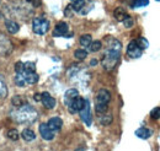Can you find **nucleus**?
Instances as JSON below:
<instances>
[{"label": "nucleus", "mask_w": 160, "mask_h": 151, "mask_svg": "<svg viewBox=\"0 0 160 151\" xmlns=\"http://www.w3.org/2000/svg\"><path fill=\"white\" fill-rule=\"evenodd\" d=\"M150 117H152L153 119H159L160 118V108L159 107L154 108V110L150 112Z\"/></svg>", "instance_id": "nucleus-28"}, {"label": "nucleus", "mask_w": 160, "mask_h": 151, "mask_svg": "<svg viewBox=\"0 0 160 151\" xmlns=\"http://www.w3.org/2000/svg\"><path fill=\"white\" fill-rule=\"evenodd\" d=\"M21 135H22V139L25 141H32V140L36 139V134H35V132H32L31 129H25Z\"/></svg>", "instance_id": "nucleus-16"}, {"label": "nucleus", "mask_w": 160, "mask_h": 151, "mask_svg": "<svg viewBox=\"0 0 160 151\" xmlns=\"http://www.w3.org/2000/svg\"><path fill=\"white\" fill-rule=\"evenodd\" d=\"M157 1H160V0H157Z\"/></svg>", "instance_id": "nucleus-34"}, {"label": "nucleus", "mask_w": 160, "mask_h": 151, "mask_svg": "<svg viewBox=\"0 0 160 151\" xmlns=\"http://www.w3.org/2000/svg\"><path fill=\"white\" fill-rule=\"evenodd\" d=\"M36 65L35 63L27 61V63H22L18 61L15 64V84L20 87L27 86V85H35L38 81V75L36 74Z\"/></svg>", "instance_id": "nucleus-1"}, {"label": "nucleus", "mask_w": 160, "mask_h": 151, "mask_svg": "<svg viewBox=\"0 0 160 151\" xmlns=\"http://www.w3.org/2000/svg\"><path fill=\"white\" fill-rule=\"evenodd\" d=\"M11 103H12V106H14V107H19V106H21V105L26 103V101L23 100V97H22V96H15V97H12Z\"/></svg>", "instance_id": "nucleus-22"}, {"label": "nucleus", "mask_w": 160, "mask_h": 151, "mask_svg": "<svg viewBox=\"0 0 160 151\" xmlns=\"http://www.w3.org/2000/svg\"><path fill=\"white\" fill-rule=\"evenodd\" d=\"M41 102H42V105H43L46 108H48V110H52V108L56 107V98H53L48 92L41 94Z\"/></svg>", "instance_id": "nucleus-10"}, {"label": "nucleus", "mask_w": 160, "mask_h": 151, "mask_svg": "<svg viewBox=\"0 0 160 151\" xmlns=\"http://www.w3.org/2000/svg\"><path fill=\"white\" fill-rule=\"evenodd\" d=\"M136 42H137V44L139 46V48L142 51H144V49H147V48L149 47V43H148L147 38H144V37H139Z\"/></svg>", "instance_id": "nucleus-23"}, {"label": "nucleus", "mask_w": 160, "mask_h": 151, "mask_svg": "<svg viewBox=\"0 0 160 151\" xmlns=\"http://www.w3.org/2000/svg\"><path fill=\"white\" fill-rule=\"evenodd\" d=\"M32 30L36 35H46L49 30V21L44 17H36L32 21Z\"/></svg>", "instance_id": "nucleus-4"}, {"label": "nucleus", "mask_w": 160, "mask_h": 151, "mask_svg": "<svg viewBox=\"0 0 160 151\" xmlns=\"http://www.w3.org/2000/svg\"><path fill=\"white\" fill-rule=\"evenodd\" d=\"M77 96H79V92H78L77 89H69V90H67L65 94H64V101H65V103H68L69 101H72Z\"/></svg>", "instance_id": "nucleus-15"}, {"label": "nucleus", "mask_w": 160, "mask_h": 151, "mask_svg": "<svg viewBox=\"0 0 160 151\" xmlns=\"http://www.w3.org/2000/svg\"><path fill=\"white\" fill-rule=\"evenodd\" d=\"M113 16L116 17V20L117 21H123L124 20V17L127 16V12L124 11V9H122V7H117L116 10H115V12H113Z\"/></svg>", "instance_id": "nucleus-19"}, {"label": "nucleus", "mask_w": 160, "mask_h": 151, "mask_svg": "<svg viewBox=\"0 0 160 151\" xmlns=\"http://www.w3.org/2000/svg\"><path fill=\"white\" fill-rule=\"evenodd\" d=\"M79 113L81 120L88 127H90L91 123H92V117H91V110H90V102H89V100L84 98V106H82V108L79 111Z\"/></svg>", "instance_id": "nucleus-5"}, {"label": "nucleus", "mask_w": 160, "mask_h": 151, "mask_svg": "<svg viewBox=\"0 0 160 151\" xmlns=\"http://www.w3.org/2000/svg\"><path fill=\"white\" fill-rule=\"evenodd\" d=\"M99 120H100V123L102 125H108V124L112 123V115L102 113L100 115V118H99Z\"/></svg>", "instance_id": "nucleus-20"}, {"label": "nucleus", "mask_w": 160, "mask_h": 151, "mask_svg": "<svg viewBox=\"0 0 160 151\" xmlns=\"http://www.w3.org/2000/svg\"><path fill=\"white\" fill-rule=\"evenodd\" d=\"M122 22H123V25H124L126 28H131V27H133V25H134V20L132 19L131 16H128V15L124 17V20H123Z\"/></svg>", "instance_id": "nucleus-26"}, {"label": "nucleus", "mask_w": 160, "mask_h": 151, "mask_svg": "<svg viewBox=\"0 0 160 151\" xmlns=\"http://www.w3.org/2000/svg\"><path fill=\"white\" fill-rule=\"evenodd\" d=\"M67 105H68L69 112L72 114H75V113H78L80 110L82 108V106H84V98L80 97V96H77V97H74L72 101H69Z\"/></svg>", "instance_id": "nucleus-6"}, {"label": "nucleus", "mask_w": 160, "mask_h": 151, "mask_svg": "<svg viewBox=\"0 0 160 151\" xmlns=\"http://www.w3.org/2000/svg\"><path fill=\"white\" fill-rule=\"evenodd\" d=\"M70 1H72V2H74V1H77V0H70Z\"/></svg>", "instance_id": "nucleus-33"}, {"label": "nucleus", "mask_w": 160, "mask_h": 151, "mask_svg": "<svg viewBox=\"0 0 160 151\" xmlns=\"http://www.w3.org/2000/svg\"><path fill=\"white\" fill-rule=\"evenodd\" d=\"M136 135L139 138V139H143V140H147L148 138H150L152 135V130H149L148 128H139L136 130Z\"/></svg>", "instance_id": "nucleus-14"}, {"label": "nucleus", "mask_w": 160, "mask_h": 151, "mask_svg": "<svg viewBox=\"0 0 160 151\" xmlns=\"http://www.w3.org/2000/svg\"><path fill=\"white\" fill-rule=\"evenodd\" d=\"M10 117L12 120L20 124H31L37 119V111L28 103H23L19 107H15L11 112Z\"/></svg>", "instance_id": "nucleus-3"}, {"label": "nucleus", "mask_w": 160, "mask_h": 151, "mask_svg": "<svg viewBox=\"0 0 160 151\" xmlns=\"http://www.w3.org/2000/svg\"><path fill=\"white\" fill-rule=\"evenodd\" d=\"M88 48H89L90 52H99L102 48V43H101L100 41H94V42H91V44Z\"/></svg>", "instance_id": "nucleus-21"}, {"label": "nucleus", "mask_w": 160, "mask_h": 151, "mask_svg": "<svg viewBox=\"0 0 160 151\" xmlns=\"http://www.w3.org/2000/svg\"><path fill=\"white\" fill-rule=\"evenodd\" d=\"M96 64H98V59H92V60L90 61V65H92V66L96 65Z\"/></svg>", "instance_id": "nucleus-31"}, {"label": "nucleus", "mask_w": 160, "mask_h": 151, "mask_svg": "<svg viewBox=\"0 0 160 151\" xmlns=\"http://www.w3.org/2000/svg\"><path fill=\"white\" fill-rule=\"evenodd\" d=\"M110 101H111V94L106 89H101L96 95L95 105H106L107 106Z\"/></svg>", "instance_id": "nucleus-8"}, {"label": "nucleus", "mask_w": 160, "mask_h": 151, "mask_svg": "<svg viewBox=\"0 0 160 151\" xmlns=\"http://www.w3.org/2000/svg\"><path fill=\"white\" fill-rule=\"evenodd\" d=\"M74 56H75V58L78 60H84L85 58L88 57V52L85 49H77L75 53H74Z\"/></svg>", "instance_id": "nucleus-24"}, {"label": "nucleus", "mask_w": 160, "mask_h": 151, "mask_svg": "<svg viewBox=\"0 0 160 151\" xmlns=\"http://www.w3.org/2000/svg\"><path fill=\"white\" fill-rule=\"evenodd\" d=\"M75 151H85V149H84V148H79L78 150H75Z\"/></svg>", "instance_id": "nucleus-32"}, {"label": "nucleus", "mask_w": 160, "mask_h": 151, "mask_svg": "<svg viewBox=\"0 0 160 151\" xmlns=\"http://www.w3.org/2000/svg\"><path fill=\"white\" fill-rule=\"evenodd\" d=\"M149 4V0H133L132 1V7H143Z\"/></svg>", "instance_id": "nucleus-25"}, {"label": "nucleus", "mask_w": 160, "mask_h": 151, "mask_svg": "<svg viewBox=\"0 0 160 151\" xmlns=\"http://www.w3.org/2000/svg\"><path fill=\"white\" fill-rule=\"evenodd\" d=\"M8 95V87H6V84L4 81V77L0 75V101L2 98H5Z\"/></svg>", "instance_id": "nucleus-18"}, {"label": "nucleus", "mask_w": 160, "mask_h": 151, "mask_svg": "<svg viewBox=\"0 0 160 151\" xmlns=\"http://www.w3.org/2000/svg\"><path fill=\"white\" fill-rule=\"evenodd\" d=\"M5 27H6L8 32H9V33H11V35L18 33V32H19V30H20L19 23H16V22H15V21H12V20H6V21H5Z\"/></svg>", "instance_id": "nucleus-13"}, {"label": "nucleus", "mask_w": 160, "mask_h": 151, "mask_svg": "<svg viewBox=\"0 0 160 151\" xmlns=\"http://www.w3.org/2000/svg\"><path fill=\"white\" fill-rule=\"evenodd\" d=\"M40 133H41V136H42L44 140L51 141V140H53V138H54V132H52V130L48 128L47 123H42L40 125Z\"/></svg>", "instance_id": "nucleus-12"}, {"label": "nucleus", "mask_w": 160, "mask_h": 151, "mask_svg": "<svg viewBox=\"0 0 160 151\" xmlns=\"http://www.w3.org/2000/svg\"><path fill=\"white\" fill-rule=\"evenodd\" d=\"M73 12H74V9H73V6H72V4H70V5H68V6L65 7V10H64V15L69 17V16L73 15Z\"/></svg>", "instance_id": "nucleus-29"}, {"label": "nucleus", "mask_w": 160, "mask_h": 151, "mask_svg": "<svg viewBox=\"0 0 160 151\" xmlns=\"http://www.w3.org/2000/svg\"><path fill=\"white\" fill-rule=\"evenodd\" d=\"M33 98H35V101H41V94H36Z\"/></svg>", "instance_id": "nucleus-30"}, {"label": "nucleus", "mask_w": 160, "mask_h": 151, "mask_svg": "<svg viewBox=\"0 0 160 151\" xmlns=\"http://www.w3.org/2000/svg\"><path fill=\"white\" fill-rule=\"evenodd\" d=\"M8 138H10L11 140H18L19 139V132L16 129H10L8 132Z\"/></svg>", "instance_id": "nucleus-27"}, {"label": "nucleus", "mask_w": 160, "mask_h": 151, "mask_svg": "<svg viewBox=\"0 0 160 151\" xmlns=\"http://www.w3.org/2000/svg\"><path fill=\"white\" fill-rule=\"evenodd\" d=\"M47 125H48V128L52 132H59L60 129H62V127H63V120L60 119L59 117H53V118H51L48 120Z\"/></svg>", "instance_id": "nucleus-11"}, {"label": "nucleus", "mask_w": 160, "mask_h": 151, "mask_svg": "<svg viewBox=\"0 0 160 151\" xmlns=\"http://www.w3.org/2000/svg\"><path fill=\"white\" fill-rule=\"evenodd\" d=\"M91 42H92V38L90 35H82L79 39V43L81 47H84V48H88L90 44H91Z\"/></svg>", "instance_id": "nucleus-17"}, {"label": "nucleus", "mask_w": 160, "mask_h": 151, "mask_svg": "<svg viewBox=\"0 0 160 151\" xmlns=\"http://www.w3.org/2000/svg\"><path fill=\"white\" fill-rule=\"evenodd\" d=\"M68 31H69V26L67 22H59L56 25L54 31H53V36L54 37H63V36H68Z\"/></svg>", "instance_id": "nucleus-9"}, {"label": "nucleus", "mask_w": 160, "mask_h": 151, "mask_svg": "<svg viewBox=\"0 0 160 151\" xmlns=\"http://www.w3.org/2000/svg\"><path fill=\"white\" fill-rule=\"evenodd\" d=\"M122 44L116 38H106V51L102 57V66L105 70L111 71L116 68L121 57Z\"/></svg>", "instance_id": "nucleus-2"}, {"label": "nucleus", "mask_w": 160, "mask_h": 151, "mask_svg": "<svg viewBox=\"0 0 160 151\" xmlns=\"http://www.w3.org/2000/svg\"><path fill=\"white\" fill-rule=\"evenodd\" d=\"M142 54H143V51L139 48L137 42L136 41L129 42V44L127 46V56L132 59H137V58L142 57Z\"/></svg>", "instance_id": "nucleus-7"}]
</instances>
